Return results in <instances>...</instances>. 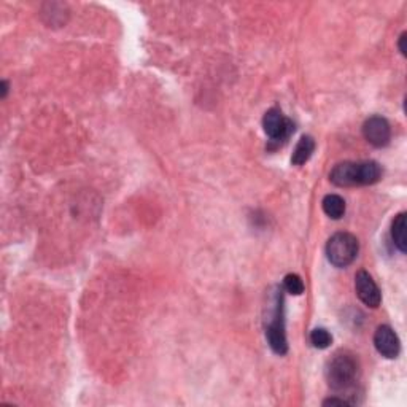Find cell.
<instances>
[{"label":"cell","mask_w":407,"mask_h":407,"mask_svg":"<svg viewBox=\"0 0 407 407\" xmlns=\"http://www.w3.org/2000/svg\"><path fill=\"white\" fill-rule=\"evenodd\" d=\"M355 290L356 294L361 303L368 305L371 309H377L382 303V293L379 286L373 280V277L366 272V270H360L355 275Z\"/></svg>","instance_id":"8992f818"},{"label":"cell","mask_w":407,"mask_h":407,"mask_svg":"<svg viewBox=\"0 0 407 407\" xmlns=\"http://www.w3.org/2000/svg\"><path fill=\"white\" fill-rule=\"evenodd\" d=\"M351 401L344 399V398H328L323 401V406H349Z\"/></svg>","instance_id":"5bb4252c"},{"label":"cell","mask_w":407,"mask_h":407,"mask_svg":"<svg viewBox=\"0 0 407 407\" xmlns=\"http://www.w3.org/2000/svg\"><path fill=\"white\" fill-rule=\"evenodd\" d=\"M363 135L368 142L375 148H384L391 140L390 123L384 117L374 115L368 118L363 124Z\"/></svg>","instance_id":"5b68a950"},{"label":"cell","mask_w":407,"mask_h":407,"mask_svg":"<svg viewBox=\"0 0 407 407\" xmlns=\"http://www.w3.org/2000/svg\"><path fill=\"white\" fill-rule=\"evenodd\" d=\"M315 150V140L310 135H303L299 139L298 145H296L293 156H291V163L294 165H303L312 158Z\"/></svg>","instance_id":"9c48e42d"},{"label":"cell","mask_w":407,"mask_h":407,"mask_svg":"<svg viewBox=\"0 0 407 407\" xmlns=\"http://www.w3.org/2000/svg\"><path fill=\"white\" fill-rule=\"evenodd\" d=\"M360 374L358 360L347 351H339L328 361L326 366V380L336 391L350 390L355 385Z\"/></svg>","instance_id":"7a4b0ae2"},{"label":"cell","mask_w":407,"mask_h":407,"mask_svg":"<svg viewBox=\"0 0 407 407\" xmlns=\"http://www.w3.org/2000/svg\"><path fill=\"white\" fill-rule=\"evenodd\" d=\"M406 40H407V34L406 32H403L401 34V37H399V40H398V48H399V51H401V54H403V56H406Z\"/></svg>","instance_id":"9a60e30c"},{"label":"cell","mask_w":407,"mask_h":407,"mask_svg":"<svg viewBox=\"0 0 407 407\" xmlns=\"http://www.w3.org/2000/svg\"><path fill=\"white\" fill-rule=\"evenodd\" d=\"M374 347L382 356L388 360L398 358L401 351L399 338L388 325H382L374 333Z\"/></svg>","instance_id":"52a82bcc"},{"label":"cell","mask_w":407,"mask_h":407,"mask_svg":"<svg viewBox=\"0 0 407 407\" xmlns=\"http://www.w3.org/2000/svg\"><path fill=\"white\" fill-rule=\"evenodd\" d=\"M382 177V169L375 161H345V163L336 164L329 172L331 183L339 188L350 187H366V185H374Z\"/></svg>","instance_id":"6da1fadb"},{"label":"cell","mask_w":407,"mask_h":407,"mask_svg":"<svg viewBox=\"0 0 407 407\" xmlns=\"http://www.w3.org/2000/svg\"><path fill=\"white\" fill-rule=\"evenodd\" d=\"M283 286L285 290L288 291L290 294H294V296H299L304 293V282L303 279L299 277V275L296 274H288L286 277L283 279Z\"/></svg>","instance_id":"4fadbf2b"},{"label":"cell","mask_w":407,"mask_h":407,"mask_svg":"<svg viewBox=\"0 0 407 407\" xmlns=\"http://www.w3.org/2000/svg\"><path fill=\"white\" fill-rule=\"evenodd\" d=\"M360 251L358 239L350 233H336L326 244V258L336 268H347Z\"/></svg>","instance_id":"3957f363"},{"label":"cell","mask_w":407,"mask_h":407,"mask_svg":"<svg viewBox=\"0 0 407 407\" xmlns=\"http://www.w3.org/2000/svg\"><path fill=\"white\" fill-rule=\"evenodd\" d=\"M263 128L266 135L274 142H283L294 130V124L282 113V110L270 108L263 117Z\"/></svg>","instance_id":"277c9868"},{"label":"cell","mask_w":407,"mask_h":407,"mask_svg":"<svg viewBox=\"0 0 407 407\" xmlns=\"http://www.w3.org/2000/svg\"><path fill=\"white\" fill-rule=\"evenodd\" d=\"M391 239L401 253H406L407 239H406V213L396 215L393 223H391Z\"/></svg>","instance_id":"8fae6325"},{"label":"cell","mask_w":407,"mask_h":407,"mask_svg":"<svg viewBox=\"0 0 407 407\" xmlns=\"http://www.w3.org/2000/svg\"><path fill=\"white\" fill-rule=\"evenodd\" d=\"M0 88H2V94H0V97L5 99V97H7V94H8V83L3 80V82L0 83Z\"/></svg>","instance_id":"2e32d148"},{"label":"cell","mask_w":407,"mask_h":407,"mask_svg":"<svg viewBox=\"0 0 407 407\" xmlns=\"http://www.w3.org/2000/svg\"><path fill=\"white\" fill-rule=\"evenodd\" d=\"M266 338H268L269 347L272 349L274 353L285 355L286 351H288V340H286V334H285L282 305H277L274 320L270 321L268 329H266Z\"/></svg>","instance_id":"ba28073f"},{"label":"cell","mask_w":407,"mask_h":407,"mask_svg":"<svg viewBox=\"0 0 407 407\" xmlns=\"http://www.w3.org/2000/svg\"><path fill=\"white\" fill-rule=\"evenodd\" d=\"M310 342H312L315 349L325 350V349H328L331 342H333V336L329 334L328 329L315 328L312 333H310Z\"/></svg>","instance_id":"7c38bea8"},{"label":"cell","mask_w":407,"mask_h":407,"mask_svg":"<svg viewBox=\"0 0 407 407\" xmlns=\"http://www.w3.org/2000/svg\"><path fill=\"white\" fill-rule=\"evenodd\" d=\"M323 212L333 220H340L345 215V200L339 194H328L325 196Z\"/></svg>","instance_id":"30bf717a"}]
</instances>
